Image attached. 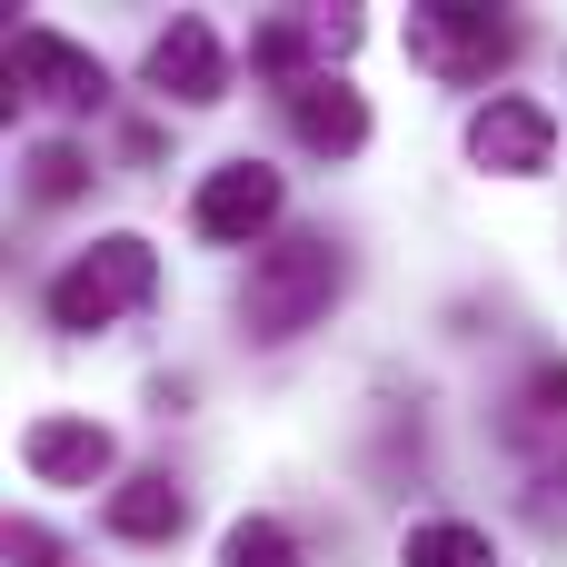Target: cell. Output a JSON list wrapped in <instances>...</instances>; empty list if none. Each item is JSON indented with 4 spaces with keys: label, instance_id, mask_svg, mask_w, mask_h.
Returning <instances> with one entry per match:
<instances>
[{
    "label": "cell",
    "instance_id": "cell-1",
    "mask_svg": "<svg viewBox=\"0 0 567 567\" xmlns=\"http://www.w3.org/2000/svg\"><path fill=\"white\" fill-rule=\"evenodd\" d=\"M339 289H349V249L329 229H279L239 279V329L259 349H289L299 329H319L339 309Z\"/></svg>",
    "mask_w": 567,
    "mask_h": 567
},
{
    "label": "cell",
    "instance_id": "cell-2",
    "mask_svg": "<svg viewBox=\"0 0 567 567\" xmlns=\"http://www.w3.org/2000/svg\"><path fill=\"white\" fill-rule=\"evenodd\" d=\"M150 299H159V249H150L140 229H110V239H90V249H70V259L50 269L40 319H50L60 339H100V329H120V319L150 309Z\"/></svg>",
    "mask_w": 567,
    "mask_h": 567
},
{
    "label": "cell",
    "instance_id": "cell-3",
    "mask_svg": "<svg viewBox=\"0 0 567 567\" xmlns=\"http://www.w3.org/2000/svg\"><path fill=\"white\" fill-rule=\"evenodd\" d=\"M518 20L508 10H478V0H419L409 10V60L419 70H439V80H458V90H488L508 60H518Z\"/></svg>",
    "mask_w": 567,
    "mask_h": 567
},
{
    "label": "cell",
    "instance_id": "cell-4",
    "mask_svg": "<svg viewBox=\"0 0 567 567\" xmlns=\"http://www.w3.org/2000/svg\"><path fill=\"white\" fill-rule=\"evenodd\" d=\"M279 219H289V179L269 169V159H219V169H199V189H189V229L209 239V249H269L279 239Z\"/></svg>",
    "mask_w": 567,
    "mask_h": 567
},
{
    "label": "cell",
    "instance_id": "cell-5",
    "mask_svg": "<svg viewBox=\"0 0 567 567\" xmlns=\"http://www.w3.org/2000/svg\"><path fill=\"white\" fill-rule=\"evenodd\" d=\"M10 100H40V110H100V100H110V70H100L70 30L20 20V30H10Z\"/></svg>",
    "mask_w": 567,
    "mask_h": 567
},
{
    "label": "cell",
    "instance_id": "cell-6",
    "mask_svg": "<svg viewBox=\"0 0 567 567\" xmlns=\"http://www.w3.org/2000/svg\"><path fill=\"white\" fill-rule=\"evenodd\" d=\"M468 159H478L488 179H538V169H558V110L528 100V90H488V100L468 110Z\"/></svg>",
    "mask_w": 567,
    "mask_h": 567
},
{
    "label": "cell",
    "instance_id": "cell-7",
    "mask_svg": "<svg viewBox=\"0 0 567 567\" xmlns=\"http://www.w3.org/2000/svg\"><path fill=\"white\" fill-rule=\"evenodd\" d=\"M20 468L40 488H100V478L120 488V439L100 419H80V409H50V419L20 429Z\"/></svg>",
    "mask_w": 567,
    "mask_h": 567
},
{
    "label": "cell",
    "instance_id": "cell-8",
    "mask_svg": "<svg viewBox=\"0 0 567 567\" xmlns=\"http://www.w3.org/2000/svg\"><path fill=\"white\" fill-rule=\"evenodd\" d=\"M140 80H150V100L209 110V100H229V40H219L209 20H169V30L140 50Z\"/></svg>",
    "mask_w": 567,
    "mask_h": 567
},
{
    "label": "cell",
    "instance_id": "cell-9",
    "mask_svg": "<svg viewBox=\"0 0 567 567\" xmlns=\"http://www.w3.org/2000/svg\"><path fill=\"white\" fill-rule=\"evenodd\" d=\"M329 50H349V20H319V10H279V20L249 30V70L279 80V100L309 90V80H329Z\"/></svg>",
    "mask_w": 567,
    "mask_h": 567
},
{
    "label": "cell",
    "instance_id": "cell-10",
    "mask_svg": "<svg viewBox=\"0 0 567 567\" xmlns=\"http://www.w3.org/2000/svg\"><path fill=\"white\" fill-rule=\"evenodd\" d=\"M289 130H299V150H319V159H359V150H369V100L329 70V80L289 90Z\"/></svg>",
    "mask_w": 567,
    "mask_h": 567
},
{
    "label": "cell",
    "instance_id": "cell-11",
    "mask_svg": "<svg viewBox=\"0 0 567 567\" xmlns=\"http://www.w3.org/2000/svg\"><path fill=\"white\" fill-rule=\"evenodd\" d=\"M100 518H110V538H130V548H169V538L189 528V488H179L169 468H130Z\"/></svg>",
    "mask_w": 567,
    "mask_h": 567
},
{
    "label": "cell",
    "instance_id": "cell-12",
    "mask_svg": "<svg viewBox=\"0 0 567 567\" xmlns=\"http://www.w3.org/2000/svg\"><path fill=\"white\" fill-rule=\"evenodd\" d=\"M399 567H498V548H488L478 518H419L399 538Z\"/></svg>",
    "mask_w": 567,
    "mask_h": 567
},
{
    "label": "cell",
    "instance_id": "cell-13",
    "mask_svg": "<svg viewBox=\"0 0 567 567\" xmlns=\"http://www.w3.org/2000/svg\"><path fill=\"white\" fill-rule=\"evenodd\" d=\"M90 179H100V159H90L80 140H40V150H30V199H40V209H70Z\"/></svg>",
    "mask_w": 567,
    "mask_h": 567
},
{
    "label": "cell",
    "instance_id": "cell-14",
    "mask_svg": "<svg viewBox=\"0 0 567 567\" xmlns=\"http://www.w3.org/2000/svg\"><path fill=\"white\" fill-rule=\"evenodd\" d=\"M219 567H299V538H289L269 508H249V518L219 528Z\"/></svg>",
    "mask_w": 567,
    "mask_h": 567
},
{
    "label": "cell",
    "instance_id": "cell-15",
    "mask_svg": "<svg viewBox=\"0 0 567 567\" xmlns=\"http://www.w3.org/2000/svg\"><path fill=\"white\" fill-rule=\"evenodd\" d=\"M508 409H518V429H528V439H558V429H567V359H538V369L518 379V399H508Z\"/></svg>",
    "mask_w": 567,
    "mask_h": 567
},
{
    "label": "cell",
    "instance_id": "cell-16",
    "mask_svg": "<svg viewBox=\"0 0 567 567\" xmlns=\"http://www.w3.org/2000/svg\"><path fill=\"white\" fill-rule=\"evenodd\" d=\"M0 558L10 567H60V538H50L40 518H10V528H0Z\"/></svg>",
    "mask_w": 567,
    "mask_h": 567
}]
</instances>
